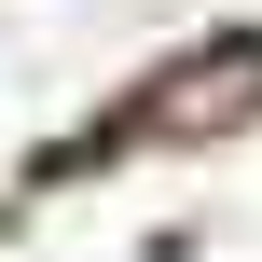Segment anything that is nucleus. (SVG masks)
Returning <instances> with one entry per match:
<instances>
[{"instance_id":"nucleus-1","label":"nucleus","mask_w":262,"mask_h":262,"mask_svg":"<svg viewBox=\"0 0 262 262\" xmlns=\"http://www.w3.org/2000/svg\"><path fill=\"white\" fill-rule=\"evenodd\" d=\"M262 97V41H235V55H221V69H207V55H193V69H166V83H152V97H138V138H166V124H235V111H249Z\"/></svg>"}]
</instances>
